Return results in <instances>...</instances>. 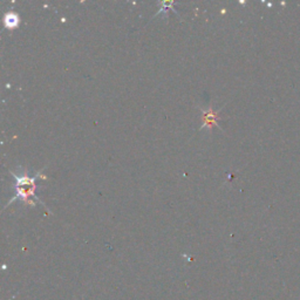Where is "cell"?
Returning <instances> with one entry per match:
<instances>
[{"label":"cell","mask_w":300,"mask_h":300,"mask_svg":"<svg viewBox=\"0 0 300 300\" xmlns=\"http://www.w3.org/2000/svg\"><path fill=\"white\" fill-rule=\"evenodd\" d=\"M12 175L16 178V185H14V189H16V195H14L13 198H11L7 205L10 203H12L16 201V199H20L27 204L34 205L35 202L33 199H35L37 202H40L38 199L37 196H35V189H37V184H35V181L38 180V177L40 176V174L37 173L33 177L28 176L27 170H24L23 175H18L13 174ZM41 203V202H40Z\"/></svg>","instance_id":"obj_1"},{"label":"cell","mask_w":300,"mask_h":300,"mask_svg":"<svg viewBox=\"0 0 300 300\" xmlns=\"http://www.w3.org/2000/svg\"><path fill=\"white\" fill-rule=\"evenodd\" d=\"M19 16L14 12H9L4 18V24H5L6 28H14L17 27V25L19 24Z\"/></svg>","instance_id":"obj_2"},{"label":"cell","mask_w":300,"mask_h":300,"mask_svg":"<svg viewBox=\"0 0 300 300\" xmlns=\"http://www.w3.org/2000/svg\"><path fill=\"white\" fill-rule=\"evenodd\" d=\"M204 124H203L202 128L204 127H210V126H213V124H217L216 121H217V114H215L213 112H211V109H209L208 112H204Z\"/></svg>","instance_id":"obj_3"}]
</instances>
